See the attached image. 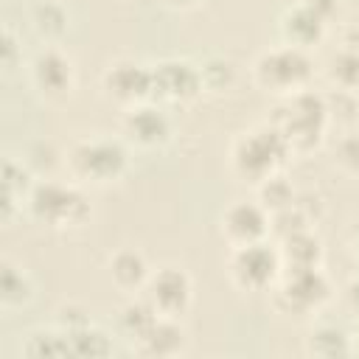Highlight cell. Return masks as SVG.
<instances>
[{"instance_id": "6da1fadb", "label": "cell", "mask_w": 359, "mask_h": 359, "mask_svg": "<svg viewBox=\"0 0 359 359\" xmlns=\"http://www.w3.org/2000/svg\"><path fill=\"white\" fill-rule=\"evenodd\" d=\"M289 157H292V146L275 123H264L250 132H241L230 146L233 171L241 180H250L255 185L278 174Z\"/></svg>"}, {"instance_id": "7a4b0ae2", "label": "cell", "mask_w": 359, "mask_h": 359, "mask_svg": "<svg viewBox=\"0 0 359 359\" xmlns=\"http://www.w3.org/2000/svg\"><path fill=\"white\" fill-rule=\"evenodd\" d=\"M275 112L278 115L269 123H275L283 132L292 151H311L314 146H320L328 126V109L320 93L309 87L300 93H292Z\"/></svg>"}, {"instance_id": "3957f363", "label": "cell", "mask_w": 359, "mask_h": 359, "mask_svg": "<svg viewBox=\"0 0 359 359\" xmlns=\"http://www.w3.org/2000/svg\"><path fill=\"white\" fill-rule=\"evenodd\" d=\"M67 165L76 180H84L93 185H109V182L121 180L129 168L126 140H112V137L79 140L67 151Z\"/></svg>"}, {"instance_id": "277c9868", "label": "cell", "mask_w": 359, "mask_h": 359, "mask_svg": "<svg viewBox=\"0 0 359 359\" xmlns=\"http://www.w3.org/2000/svg\"><path fill=\"white\" fill-rule=\"evenodd\" d=\"M311 59L306 50L292 48V45H280L272 50H264L255 65H252V76L255 84L264 87L266 93H278V95H292L309 87L311 81Z\"/></svg>"}, {"instance_id": "5b68a950", "label": "cell", "mask_w": 359, "mask_h": 359, "mask_svg": "<svg viewBox=\"0 0 359 359\" xmlns=\"http://www.w3.org/2000/svg\"><path fill=\"white\" fill-rule=\"evenodd\" d=\"M25 210L50 227H76L84 224L90 216V205L84 199L81 191H76L73 185H62V182H36L28 194Z\"/></svg>"}, {"instance_id": "8992f818", "label": "cell", "mask_w": 359, "mask_h": 359, "mask_svg": "<svg viewBox=\"0 0 359 359\" xmlns=\"http://www.w3.org/2000/svg\"><path fill=\"white\" fill-rule=\"evenodd\" d=\"M230 280L241 292H272L278 278L283 275V261L278 252V244H269V238L233 247L230 252Z\"/></svg>"}, {"instance_id": "52a82bcc", "label": "cell", "mask_w": 359, "mask_h": 359, "mask_svg": "<svg viewBox=\"0 0 359 359\" xmlns=\"http://www.w3.org/2000/svg\"><path fill=\"white\" fill-rule=\"evenodd\" d=\"M272 292H275V309L278 311H283V314H309V311H317L328 303L331 283L320 272V266L283 269V275L278 278Z\"/></svg>"}, {"instance_id": "ba28073f", "label": "cell", "mask_w": 359, "mask_h": 359, "mask_svg": "<svg viewBox=\"0 0 359 359\" xmlns=\"http://www.w3.org/2000/svg\"><path fill=\"white\" fill-rule=\"evenodd\" d=\"M143 297L154 306L160 317H182L194 300V283L180 266H160L149 275L143 286Z\"/></svg>"}, {"instance_id": "9c48e42d", "label": "cell", "mask_w": 359, "mask_h": 359, "mask_svg": "<svg viewBox=\"0 0 359 359\" xmlns=\"http://www.w3.org/2000/svg\"><path fill=\"white\" fill-rule=\"evenodd\" d=\"M121 132H123L126 143H132L143 151H154L171 140V121L160 107L143 101V104L126 107L123 121H121Z\"/></svg>"}, {"instance_id": "30bf717a", "label": "cell", "mask_w": 359, "mask_h": 359, "mask_svg": "<svg viewBox=\"0 0 359 359\" xmlns=\"http://www.w3.org/2000/svg\"><path fill=\"white\" fill-rule=\"evenodd\" d=\"M101 87H104L107 98H112L123 107L143 104L151 98V67H146L135 59H118L104 70Z\"/></svg>"}, {"instance_id": "8fae6325", "label": "cell", "mask_w": 359, "mask_h": 359, "mask_svg": "<svg viewBox=\"0 0 359 359\" xmlns=\"http://www.w3.org/2000/svg\"><path fill=\"white\" fill-rule=\"evenodd\" d=\"M202 93L199 67L188 59H165L151 65V95L174 104L194 101Z\"/></svg>"}, {"instance_id": "7c38bea8", "label": "cell", "mask_w": 359, "mask_h": 359, "mask_svg": "<svg viewBox=\"0 0 359 359\" xmlns=\"http://www.w3.org/2000/svg\"><path fill=\"white\" fill-rule=\"evenodd\" d=\"M28 76H31V84L36 87V93L45 95L48 101H59V98L70 95L73 81H76L73 62L59 48L39 50L28 62Z\"/></svg>"}, {"instance_id": "4fadbf2b", "label": "cell", "mask_w": 359, "mask_h": 359, "mask_svg": "<svg viewBox=\"0 0 359 359\" xmlns=\"http://www.w3.org/2000/svg\"><path fill=\"white\" fill-rule=\"evenodd\" d=\"M222 236L230 250L269 238V210L261 202L236 199L222 213Z\"/></svg>"}, {"instance_id": "5bb4252c", "label": "cell", "mask_w": 359, "mask_h": 359, "mask_svg": "<svg viewBox=\"0 0 359 359\" xmlns=\"http://www.w3.org/2000/svg\"><path fill=\"white\" fill-rule=\"evenodd\" d=\"M325 20L317 17L311 8H306L303 3H294L289 6L280 20H278V34L283 39V45H292V48H300V50H309L314 48L323 36H325Z\"/></svg>"}, {"instance_id": "9a60e30c", "label": "cell", "mask_w": 359, "mask_h": 359, "mask_svg": "<svg viewBox=\"0 0 359 359\" xmlns=\"http://www.w3.org/2000/svg\"><path fill=\"white\" fill-rule=\"evenodd\" d=\"M34 177L36 174L22 160L6 157V163H3V222H11V216L25 208L28 194L36 185Z\"/></svg>"}, {"instance_id": "2e32d148", "label": "cell", "mask_w": 359, "mask_h": 359, "mask_svg": "<svg viewBox=\"0 0 359 359\" xmlns=\"http://www.w3.org/2000/svg\"><path fill=\"white\" fill-rule=\"evenodd\" d=\"M278 244V252H280V261H283V269H306V266H320V258H323V244L320 238L309 230H300V233H292Z\"/></svg>"}, {"instance_id": "e0dca14e", "label": "cell", "mask_w": 359, "mask_h": 359, "mask_svg": "<svg viewBox=\"0 0 359 359\" xmlns=\"http://www.w3.org/2000/svg\"><path fill=\"white\" fill-rule=\"evenodd\" d=\"M151 269L137 250H118L109 258V278L121 292H143Z\"/></svg>"}, {"instance_id": "ac0fdd59", "label": "cell", "mask_w": 359, "mask_h": 359, "mask_svg": "<svg viewBox=\"0 0 359 359\" xmlns=\"http://www.w3.org/2000/svg\"><path fill=\"white\" fill-rule=\"evenodd\" d=\"M306 351L314 356H353V334L337 323H317L306 337Z\"/></svg>"}, {"instance_id": "d6986e66", "label": "cell", "mask_w": 359, "mask_h": 359, "mask_svg": "<svg viewBox=\"0 0 359 359\" xmlns=\"http://www.w3.org/2000/svg\"><path fill=\"white\" fill-rule=\"evenodd\" d=\"M137 348L143 353H151V356H171V353H180L185 348V331L182 325L177 323V317H160L151 331L137 342Z\"/></svg>"}, {"instance_id": "ffe728a7", "label": "cell", "mask_w": 359, "mask_h": 359, "mask_svg": "<svg viewBox=\"0 0 359 359\" xmlns=\"http://www.w3.org/2000/svg\"><path fill=\"white\" fill-rule=\"evenodd\" d=\"M34 297V283L22 266H14L11 261H3L0 266V303L3 309H20L28 306Z\"/></svg>"}, {"instance_id": "44dd1931", "label": "cell", "mask_w": 359, "mask_h": 359, "mask_svg": "<svg viewBox=\"0 0 359 359\" xmlns=\"http://www.w3.org/2000/svg\"><path fill=\"white\" fill-rule=\"evenodd\" d=\"M160 320V314L154 311V306L146 300V297H137V300H129L121 314H118V328L126 339H132L135 345L151 331V325Z\"/></svg>"}, {"instance_id": "7402d4cb", "label": "cell", "mask_w": 359, "mask_h": 359, "mask_svg": "<svg viewBox=\"0 0 359 359\" xmlns=\"http://www.w3.org/2000/svg\"><path fill=\"white\" fill-rule=\"evenodd\" d=\"M22 353L25 356H73L70 351V337L65 328H36L22 339Z\"/></svg>"}, {"instance_id": "603a6c76", "label": "cell", "mask_w": 359, "mask_h": 359, "mask_svg": "<svg viewBox=\"0 0 359 359\" xmlns=\"http://www.w3.org/2000/svg\"><path fill=\"white\" fill-rule=\"evenodd\" d=\"M31 25H34V31H36L42 39L56 42V39L65 36V31H67V25H70V17H67V11H65L62 3L45 0V3H36V6L31 8Z\"/></svg>"}, {"instance_id": "cb8c5ba5", "label": "cell", "mask_w": 359, "mask_h": 359, "mask_svg": "<svg viewBox=\"0 0 359 359\" xmlns=\"http://www.w3.org/2000/svg\"><path fill=\"white\" fill-rule=\"evenodd\" d=\"M70 337V351L73 356H109L115 351L112 345V337L107 331H101L98 325H84V328H76V331H67Z\"/></svg>"}, {"instance_id": "d4e9b609", "label": "cell", "mask_w": 359, "mask_h": 359, "mask_svg": "<svg viewBox=\"0 0 359 359\" xmlns=\"http://www.w3.org/2000/svg\"><path fill=\"white\" fill-rule=\"evenodd\" d=\"M258 202L269 213H278L283 208H292L297 202V194H294L292 182L278 171V174H272V177H266V180L258 182Z\"/></svg>"}, {"instance_id": "484cf974", "label": "cell", "mask_w": 359, "mask_h": 359, "mask_svg": "<svg viewBox=\"0 0 359 359\" xmlns=\"http://www.w3.org/2000/svg\"><path fill=\"white\" fill-rule=\"evenodd\" d=\"M325 76H328V81H331L334 87L359 93V53H351V50H342V48H339V50L328 59Z\"/></svg>"}, {"instance_id": "4316f807", "label": "cell", "mask_w": 359, "mask_h": 359, "mask_svg": "<svg viewBox=\"0 0 359 359\" xmlns=\"http://www.w3.org/2000/svg\"><path fill=\"white\" fill-rule=\"evenodd\" d=\"M325 98V109H328V121H339V123H353L356 112H359V93L351 90H339L334 87L331 93L323 95Z\"/></svg>"}, {"instance_id": "83f0119b", "label": "cell", "mask_w": 359, "mask_h": 359, "mask_svg": "<svg viewBox=\"0 0 359 359\" xmlns=\"http://www.w3.org/2000/svg\"><path fill=\"white\" fill-rule=\"evenodd\" d=\"M196 67H199L202 90L219 93V90H224V87H230V84H233L236 70H233V65H230L227 59H222V56H210V59H205V62H202V65H196Z\"/></svg>"}, {"instance_id": "f1b7e54d", "label": "cell", "mask_w": 359, "mask_h": 359, "mask_svg": "<svg viewBox=\"0 0 359 359\" xmlns=\"http://www.w3.org/2000/svg\"><path fill=\"white\" fill-rule=\"evenodd\" d=\"M334 163L345 174H359V132H348L334 146Z\"/></svg>"}, {"instance_id": "f546056e", "label": "cell", "mask_w": 359, "mask_h": 359, "mask_svg": "<svg viewBox=\"0 0 359 359\" xmlns=\"http://www.w3.org/2000/svg\"><path fill=\"white\" fill-rule=\"evenodd\" d=\"M34 174H42V171H50L56 163H59V151L50 146V143H34L28 149L25 157H20Z\"/></svg>"}, {"instance_id": "4dcf8cb0", "label": "cell", "mask_w": 359, "mask_h": 359, "mask_svg": "<svg viewBox=\"0 0 359 359\" xmlns=\"http://www.w3.org/2000/svg\"><path fill=\"white\" fill-rule=\"evenodd\" d=\"M90 323H93L90 314L84 309H79V306H62L59 309V317H56V325L65 328V331H76V328H84Z\"/></svg>"}, {"instance_id": "1f68e13d", "label": "cell", "mask_w": 359, "mask_h": 359, "mask_svg": "<svg viewBox=\"0 0 359 359\" xmlns=\"http://www.w3.org/2000/svg\"><path fill=\"white\" fill-rule=\"evenodd\" d=\"M20 42H17V34L11 28L3 31V70L11 73L17 65H20Z\"/></svg>"}, {"instance_id": "d6a6232c", "label": "cell", "mask_w": 359, "mask_h": 359, "mask_svg": "<svg viewBox=\"0 0 359 359\" xmlns=\"http://www.w3.org/2000/svg\"><path fill=\"white\" fill-rule=\"evenodd\" d=\"M303 3L306 8H311L317 17H323L325 22H331V17L339 11V0H297Z\"/></svg>"}, {"instance_id": "836d02e7", "label": "cell", "mask_w": 359, "mask_h": 359, "mask_svg": "<svg viewBox=\"0 0 359 359\" xmlns=\"http://www.w3.org/2000/svg\"><path fill=\"white\" fill-rule=\"evenodd\" d=\"M345 306L351 314L359 317V275H353L348 283H345Z\"/></svg>"}, {"instance_id": "e575fe53", "label": "cell", "mask_w": 359, "mask_h": 359, "mask_svg": "<svg viewBox=\"0 0 359 359\" xmlns=\"http://www.w3.org/2000/svg\"><path fill=\"white\" fill-rule=\"evenodd\" d=\"M342 50H351V53H359V25H351L342 31Z\"/></svg>"}, {"instance_id": "d590c367", "label": "cell", "mask_w": 359, "mask_h": 359, "mask_svg": "<svg viewBox=\"0 0 359 359\" xmlns=\"http://www.w3.org/2000/svg\"><path fill=\"white\" fill-rule=\"evenodd\" d=\"M348 247H351V255H353V261L359 264V222H353V227H351V236H348Z\"/></svg>"}, {"instance_id": "8d00e7d4", "label": "cell", "mask_w": 359, "mask_h": 359, "mask_svg": "<svg viewBox=\"0 0 359 359\" xmlns=\"http://www.w3.org/2000/svg\"><path fill=\"white\" fill-rule=\"evenodd\" d=\"M163 3H168V6H177V8H180V6H194L196 0H163Z\"/></svg>"}, {"instance_id": "74e56055", "label": "cell", "mask_w": 359, "mask_h": 359, "mask_svg": "<svg viewBox=\"0 0 359 359\" xmlns=\"http://www.w3.org/2000/svg\"><path fill=\"white\" fill-rule=\"evenodd\" d=\"M353 356H359V331L353 334Z\"/></svg>"}]
</instances>
